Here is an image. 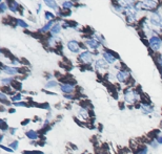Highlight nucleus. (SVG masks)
I'll list each match as a JSON object with an SVG mask.
<instances>
[{
  "instance_id": "f257e3e1",
  "label": "nucleus",
  "mask_w": 162,
  "mask_h": 154,
  "mask_svg": "<svg viewBox=\"0 0 162 154\" xmlns=\"http://www.w3.org/2000/svg\"><path fill=\"white\" fill-rule=\"evenodd\" d=\"M148 43H150V48L155 51H160L162 47V40L158 36H152L150 38V40H148Z\"/></svg>"
},
{
  "instance_id": "f03ea898",
  "label": "nucleus",
  "mask_w": 162,
  "mask_h": 154,
  "mask_svg": "<svg viewBox=\"0 0 162 154\" xmlns=\"http://www.w3.org/2000/svg\"><path fill=\"white\" fill-rule=\"evenodd\" d=\"M150 23L154 26L162 27V17L161 15L157 14V13H153L150 16Z\"/></svg>"
},
{
  "instance_id": "7ed1b4c3",
  "label": "nucleus",
  "mask_w": 162,
  "mask_h": 154,
  "mask_svg": "<svg viewBox=\"0 0 162 154\" xmlns=\"http://www.w3.org/2000/svg\"><path fill=\"white\" fill-rule=\"evenodd\" d=\"M157 5H158L157 0H142L141 1V9H155Z\"/></svg>"
},
{
  "instance_id": "20e7f679",
  "label": "nucleus",
  "mask_w": 162,
  "mask_h": 154,
  "mask_svg": "<svg viewBox=\"0 0 162 154\" xmlns=\"http://www.w3.org/2000/svg\"><path fill=\"white\" fill-rule=\"evenodd\" d=\"M66 46H67L69 51H72V53H79V51H80V44H79V42L76 41V40H69V41L67 42Z\"/></svg>"
},
{
  "instance_id": "39448f33",
  "label": "nucleus",
  "mask_w": 162,
  "mask_h": 154,
  "mask_svg": "<svg viewBox=\"0 0 162 154\" xmlns=\"http://www.w3.org/2000/svg\"><path fill=\"white\" fill-rule=\"evenodd\" d=\"M79 59L84 63V64H91L92 61H93V55L90 53V51H83L81 53Z\"/></svg>"
},
{
  "instance_id": "423d86ee",
  "label": "nucleus",
  "mask_w": 162,
  "mask_h": 154,
  "mask_svg": "<svg viewBox=\"0 0 162 154\" xmlns=\"http://www.w3.org/2000/svg\"><path fill=\"white\" fill-rule=\"evenodd\" d=\"M137 95H137V92L136 91H129V90H127V91H125L124 98H125V101L127 102V103L133 104V103H135Z\"/></svg>"
},
{
  "instance_id": "0eeeda50",
  "label": "nucleus",
  "mask_w": 162,
  "mask_h": 154,
  "mask_svg": "<svg viewBox=\"0 0 162 154\" xmlns=\"http://www.w3.org/2000/svg\"><path fill=\"white\" fill-rule=\"evenodd\" d=\"M2 72H4V74H9V76H14V74H18L19 69L15 68V67H11V66L2 65Z\"/></svg>"
},
{
  "instance_id": "6e6552de",
  "label": "nucleus",
  "mask_w": 162,
  "mask_h": 154,
  "mask_svg": "<svg viewBox=\"0 0 162 154\" xmlns=\"http://www.w3.org/2000/svg\"><path fill=\"white\" fill-rule=\"evenodd\" d=\"M103 59H104L108 64H113V63H115V61H116V57L112 53H110V51H104V53H103Z\"/></svg>"
},
{
  "instance_id": "1a4fd4ad",
  "label": "nucleus",
  "mask_w": 162,
  "mask_h": 154,
  "mask_svg": "<svg viewBox=\"0 0 162 154\" xmlns=\"http://www.w3.org/2000/svg\"><path fill=\"white\" fill-rule=\"evenodd\" d=\"M116 78H117V80L119 81V82H125V81L129 79V72L126 70L118 71Z\"/></svg>"
},
{
  "instance_id": "9d476101",
  "label": "nucleus",
  "mask_w": 162,
  "mask_h": 154,
  "mask_svg": "<svg viewBox=\"0 0 162 154\" xmlns=\"http://www.w3.org/2000/svg\"><path fill=\"white\" fill-rule=\"evenodd\" d=\"M86 44L88 45L92 49H98L99 46H100V43L97 41L96 39H90V40H87Z\"/></svg>"
},
{
  "instance_id": "9b49d317",
  "label": "nucleus",
  "mask_w": 162,
  "mask_h": 154,
  "mask_svg": "<svg viewBox=\"0 0 162 154\" xmlns=\"http://www.w3.org/2000/svg\"><path fill=\"white\" fill-rule=\"evenodd\" d=\"M61 90H62L64 93H71V92L74 90V86L73 84H67V83H64L61 85Z\"/></svg>"
},
{
  "instance_id": "f8f14e48",
  "label": "nucleus",
  "mask_w": 162,
  "mask_h": 154,
  "mask_svg": "<svg viewBox=\"0 0 162 154\" xmlns=\"http://www.w3.org/2000/svg\"><path fill=\"white\" fill-rule=\"evenodd\" d=\"M43 1H44V3L46 4L48 7H50L52 9H55V11H58V4L55 0H43Z\"/></svg>"
},
{
  "instance_id": "ddd939ff",
  "label": "nucleus",
  "mask_w": 162,
  "mask_h": 154,
  "mask_svg": "<svg viewBox=\"0 0 162 154\" xmlns=\"http://www.w3.org/2000/svg\"><path fill=\"white\" fill-rule=\"evenodd\" d=\"M108 63L106 62L104 59H98L96 61V68H98V69L106 68V67H108Z\"/></svg>"
},
{
  "instance_id": "4468645a",
  "label": "nucleus",
  "mask_w": 162,
  "mask_h": 154,
  "mask_svg": "<svg viewBox=\"0 0 162 154\" xmlns=\"http://www.w3.org/2000/svg\"><path fill=\"white\" fill-rule=\"evenodd\" d=\"M9 9H11L13 13L17 12V9H18V3L16 2L15 0H11L9 3Z\"/></svg>"
},
{
  "instance_id": "2eb2a0df",
  "label": "nucleus",
  "mask_w": 162,
  "mask_h": 154,
  "mask_svg": "<svg viewBox=\"0 0 162 154\" xmlns=\"http://www.w3.org/2000/svg\"><path fill=\"white\" fill-rule=\"evenodd\" d=\"M60 30H61V24L56 23L54 26H53V28L51 30V34L52 35H57V34L60 33Z\"/></svg>"
},
{
  "instance_id": "dca6fc26",
  "label": "nucleus",
  "mask_w": 162,
  "mask_h": 154,
  "mask_svg": "<svg viewBox=\"0 0 162 154\" xmlns=\"http://www.w3.org/2000/svg\"><path fill=\"white\" fill-rule=\"evenodd\" d=\"M27 136L31 139H37L38 138V133H37L36 131L34 130H30L27 132Z\"/></svg>"
},
{
  "instance_id": "f3484780",
  "label": "nucleus",
  "mask_w": 162,
  "mask_h": 154,
  "mask_svg": "<svg viewBox=\"0 0 162 154\" xmlns=\"http://www.w3.org/2000/svg\"><path fill=\"white\" fill-rule=\"evenodd\" d=\"M62 6L64 9H71L74 6V3L72 1H69V0H65L64 2L62 3Z\"/></svg>"
},
{
  "instance_id": "a211bd4d",
  "label": "nucleus",
  "mask_w": 162,
  "mask_h": 154,
  "mask_svg": "<svg viewBox=\"0 0 162 154\" xmlns=\"http://www.w3.org/2000/svg\"><path fill=\"white\" fill-rule=\"evenodd\" d=\"M54 18H55V15L53 13H50V12L45 13V19H46L48 22H50V21H54Z\"/></svg>"
},
{
  "instance_id": "6ab92c4d",
  "label": "nucleus",
  "mask_w": 162,
  "mask_h": 154,
  "mask_svg": "<svg viewBox=\"0 0 162 154\" xmlns=\"http://www.w3.org/2000/svg\"><path fill=\"white\" fill-rule=\"evenodd\" d=\"M17 25L18 26H21V27H23V28H25V27H27L29 26V24L25 22V21H23V20H21V19H17Z\"/></svg>"
},
{
  "instance_id": "aec40b11",
  "label": "nucleus",
  "mask_w": 162,
  "mask_h": 154,
  "mask_svg": "<svg viewBox=\"0 0 162 154\" xmlns=\"http://www.w3.org/2000/svg\"><path fill=\"white\" fill-rule=\"evenodd\" d=\"M58 84L56 81H50V82H48V84H46V88H54V87H56Z\"/></svg>"
},
{
  "instance_id": "412c9836",
  "label": "nucleus",
  "mask_w": 162,
  "mask_h": 154,
  "mask_svg": "<svg viewBox=\"0 0 162 154\" xmlns=\"http://www.w3.org/2000/svg\"><path fill=\"white\" fill-rule=\"evenodd\" d=\"M13 79H11V78H9V79H2L1 80V83H2V85H9V84H12L13 83Z\"/></svg>"
},
{
  "instance_id": "4be33fe9",
  "label": "nucleus",
  "mask_w": 162,
  "mask_h": 154,
  "mask_svg": "<svg viewBox=\"0 0 162 154\" xmlns=\"http://www.w3.org/2000/svg\"><path fill=\"white\" fill-rule=\"evenodd\" d=\"M13 87L15 89H18V90H20L21 89V84L19 83V82H16V81H13V83H12Z\"/></svg>"
},
{
  "instance_id": "5701e85b",
  "label": "nucleus",
  "mask_w": 162,
  "mask_h": 154,
  "mask_svg": "<svg viewBox=\"0 0 162 154\" xmlns=\"http://www.w3.org/2000/svg\"><path fill=\"white\" fill-rule=\"evenodd\" d=\"M136 154H147V148L146 147H142Z\"/></svg>"
},
{
  "instance_id": "b1692460",
  "label": "nucleus",
  "mask_w": 162,
  "mask_h": 154,
  "mask_svg": "<svg viewBox=\"0 0 162 154\" xmlns=\"http://www.w3.org/2000/svg\"><path fill=\"white\" fill-rule=\"evenodd\" d=\"M9 146L11 147V148L14 149V150H16V149L18 148V142H17V140H15V142H13L12 144H10Z\"/></svg>"
},
{
  "instance_id": "393cba45",
  "label": "nucleus",
  "mask_w": 162,
  "mask_h": 154,
  "mask_svg": "<svg viewBox=\"0 0 162 154\" xmlns=\"http://www.w3.org/2000/svg\"><path fill=\"white\" fill-rule=\"evenodd\" d=\"M23 154H43L40 151H23Z\"/></svg>"
},
{
  "instance_id": "a878e982",
  "label": "nucleus",
  "mask_w": 162,
  "mask_h": 154,
  "mask_svg": "<svg viewBox=\"0 0 162 154\" xmlns=\"http://www.w3.org/2000/svg\"><path fill=\"white\" fill-rule=\"evenodd\" d=\"M0 6H1V13H4L6 9V3L5 2H1V4H0Z\"/></svg>"
},
{
  "instance_id": "bb28decb",
  "label": "nucleus",
  "mask_w": 162,
  "mask_h": 154,
  "mask_svg": "<svg viewBox=\"0 0 162 154\" xmlns=\"http://www.w3.org/2000/svg\"><path fill=\"white\" fill-rule=\"evenodd\" d=\"M6 128H7V126H6L5 122L2 120V121H1V129H2V130H5Z\"/></svg>"
},
{
  "instance_id": "cd10ccee",
  "label": "nucleus",
  "mask_w": 162,
  "mask_h": 154,
  "mask_svg": "<svg viewBox=\"0 0 162 154\" xmlns=\"http://www.w3.org/2000/svg\"><path fill=\"white\" fill-rule=\"evenodd\" d=\"M20 99H21V95H14V97L12 98V100H13V101L16 102V101H19Z\"/></svg>"
},
{
  "instance_id": "c85d7f7f",
  "label": "nucleus",
  "mask_w": 162,
  "mask_h": 154,
  "mask_svg": "<svg viewBox=\"0 0 162 154\" xmlns=\"http://www.w3.org/2000/svg\"><path fill=\"white\" fill-rule=\"evenodd\" d=\"M15 106H22V107H25L27 106L25 103H22V102H18V103H15Z\"/></svg>"
},
{
  "instance_id": "c756f323",
  "label": "nucleus",
  "mask_w": 162,
  "mask_h": 154,
  "mask_svg": "<svg viewBox=\"0 0 162 154\" xmlns=\"http://www.w3.org/2000/svg\"><path fill=\"white\" fill-rule=\"evenodd\" d=\"M1 148H2V149H4V150H5V151H7V152H12V151H13L12 149L6 148V147H4V146H1Z\"/></svg>"
},
{
  "instance_id": "7c9ffc66",
  "label": "nucleus",
  "mask_w": 162,
  "mask_h": 154,
  "mask_svg": "<svg viewBox=\"0 0 162 154\" xmlns=\"http://www.w3.org/2000/svg\"><path fill=\"white\" fill-rule=\"evenodd\" d=\"M157 142H158V144H162V136L157 137Z\"/></svg>"
},
{
  "instance_id": "2f4dec72",
  "label": "nucleus",
  "mask_w": 162,
  "mask_h": 154,
  "mask_svg": "<svg viewBox=\"0 0 162 154\" xmlns=\"http://www.w3.org/2000/svg\"><path fill=\"white\" fill-rule=\"evenodd\" d=\"M29 122H30L29 120H27V121L22 122V126H24V125H27V124H29Z\"/></svg>"
},
{
  "instance_id": "473e14b6",
  "label": "nucleus",
  "mask_w": 162,
  "mask_h": 154,
  "mask_svg": "<svg viewBox=\"0 0 162 154\" xmlns=\"http://www.w3.org/2000/svg\"><path fill=\"white\" fill-rule=\"evenodd\" d=\"M10 112H11V113H14V112H15V109H10Z\"/></svg>"
},
{
  "instance_id": "72a5a7b5",
  "label": "nucleus",
  "mask_w": 162,
  "mask_h": 154,
  "mask_svg": "<svg viewBox=\"0 0 162 154\" xmlns=\"http://www.w3.org/2000/svg\"><path fill=\"white\" fill-rule=\"evenodd\" d=\"M161 126H162V122H161Z\"/></svg>"
}]
</instances>
